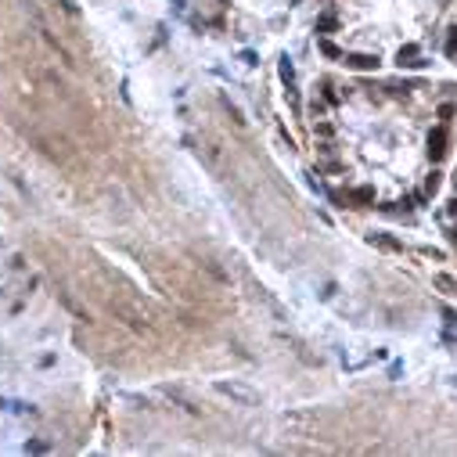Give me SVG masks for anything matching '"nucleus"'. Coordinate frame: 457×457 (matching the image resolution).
<instances>
[{
	"mask_svg": "<svg viewBox=\"0 0 457 457\" xmlns=\"http://www.w3.org/2000/svg\"><path fill=\"white\" fill-rule=\"evenodd\" d=\"M367 241L378 245V248H385V252H403V245L396 238H389V234H367Z\"/></svg>",
	"mask_w": 457,
	"mask_h": 457,
	"instance_id": "nucleus-5",
	"label": "nucleus"
},
{
	"mask_svg": "<svg viewBox=\"0 0 457 457\" xmlns=\"http://www.w3.org/2000/svg\"><path fill=\"white\" fill-rule=\"evenodd\" d=\"M429 155H432V158H443V155H446V130H443V126L429 134Z\"/></svg>",
	"mask_w": 457,
	"mask_h": 457,
	"instance_id": "nucleus-3",
	"label": "nucleus"
},
{
	"mask_svg": "<svg viewBox=\"0 0 457 457\" xmlns=\"http://www.w3.org/2000/svg\"><path fill=\"white\" fill-rule=\"evenodd\" d=\"M61 4H65V11H72V4H69V0H61Z\"/></svg>",
	"mask_w": 457,
	"mask_h": 457,
	"instance_id": "nucleus-12",
	"label": "nucleus"
},
{
	"mask_svg": "<svg viewBox=\"0 0 457 457\" xmlns=\"http://www.w3.org/2000/svg\"><path fill=\"white\" fill-rule=\"evenodd\" d=\"M90 281H94V288H97L94 296L105 303V310H108L115 320H122L126 328H134L137 335H151V331H155L148 310L141 306V299L130 292L126 284H122V292H115V288H119V277H112V274H105V270H94Z\"/></svg>",
	"mask_w": 457,
	"mask_h": 457,
	"instance_id": "nucleus-1",
	"label": "nucleus"
},
{
	"mask_svg": "<svg viewBox=\"0 0 457 457\" xmlns=\"http://www.w3.org/2000/svg\"><path fill=\"white\" fill-rule=\"evenodd\" d=\"M216 389H220L223 396H231V400H238V403H245V407H252V403L259 400V396H256L252 389H245V385H234V382H220Z\"/></svg>",
	"mask_w": 457,
	"mask_h": 457,
	"instance_id": "nucleus-2",
	"label": "nucleus"
},
{
	"mask_svg": "<svg viewBox=\"0 0 457 457\" xmlns=\"http://www.w3.org/2000/svg\"><path fill=\"white\" fill-rule=\"evenodd\" d=\"M450 213H457V198H453V202H450Z\"/></svg>",
	"mask_w": 457,
	"mask_h": 457,
	"instance_id": "nucleus-11",
	"label": "nucleus"
},
{
	"mask_svg": "<svg viewBox=\"0 0 457 457\" xmlns=\"http://www.w3.org/2000/svg\"><path fill=\"white\" fill-rule=\"evenodd\" d=\"M446 51H450V54L457 51V29H453V36H450V44H446Z\"/></svg>",
	"mask_w": 457,
	"mask_h": 457,
	"instance_id": "nucleus-10",
	"label": "nucleus"
},
{
	"mask_svg": "<svg viewBox=\"0 0 457 457\" xmlns=\"http://www.w3.org/2000/svg\"><path fill=\"white\" fill-rule=\"evenodd\" d=\"M453 187H457V177H453Z\"/></svg>",
	"mask_w": 457,
	"mask_h": 457,
	"instance_id": "nucleus-14",
	"label": "nucleus"
},
{
	"mask_svg": "<svg viewBox=\"0 0 457 457\" xmlns=\"http://www.w3.org/2000/svg\"><path fill=\"white\" fill-rule=\"evenodd\" d=\"M166 396H170V400H177V403H180V407H184L187 414H198V407H194V403H191V400H187V396H184L180 389H166Z\"/></svg>",
	"mask_w": 457,
	"mask_h": 457,
	"instance_id": "nucleus-6",
	"label": "nucleus"
},
{
	"mask_svg": "<svg viewBox=\"0 0 457 457\" xmlns=\"http://www.w3.org/2000/svg\"><path fill=\"white\" fill-rule=\"evenodd\" d=\"M349 198H353V202H375V191H371V187H356Z\"/></svg>",
	"mask_w": 457,
	"mask_h": 457,
	"instance_id": "nucleus-8",
	"label": "nucleus"
},
{
	"mask_svg": "<svg viewBox=\"0 0 457 457\" xmlns=\"http://www.w3.org/2000/svg\"><path fill=\"white\" fill-rule=\"evenodd\" d=\"M320 51H324L328 58H342V51H339L335 44H328V40H324V44H320Z\"/></svg>",
	"mask_w": 457,
	"mask_h": 457,
	"instance_id": "nucleus-9",
	"label": "nucleus"
},
{
	"mask_svg": "<svg viewBox=\"0 0 457 457\" xmlns=\"http://www.w3.org/2000/svg\"><path fill=\"white\" fill-rule=\"evenodd\" d=\"M436 288H443V292H450V296H457V281H453L450 274H436Z\"/></svg>",
	"mask_w": 457,
	"mask_h": 457,
	"instance_id": "nucleus-7",
	"label": "nucleus"
},
{
	"mask_svg": "<svg viewBox=\"0 0 457 457\" xmlns=\"http://www.w3.org/2000/svg\"><path fill=\"white\" fill-rule=\"evenodd\" d=\"M453 245H457V231H453Z\"/></svg>",
	"mask_w": 457,
	"mask_h": 457,
	"instance_id": "nucleus-13",
	"label": "nucleus"
},
{
	"mask_svg": "<svg viewBox=\"0 0 457 457\" xmlns=\"http://www.w3.org/2000/svg\"><path fill=\"white\" fill-rule=\"evenodd\" d=\"M346 65L360 69V72H371V69H378V58L375 54H346Z\"/></svg>",
	"mask_w": 457,
	"mask_h": 457,
	"instance_id": "nucleus-4",
	"label": "nucleus"
}]
</instances>
